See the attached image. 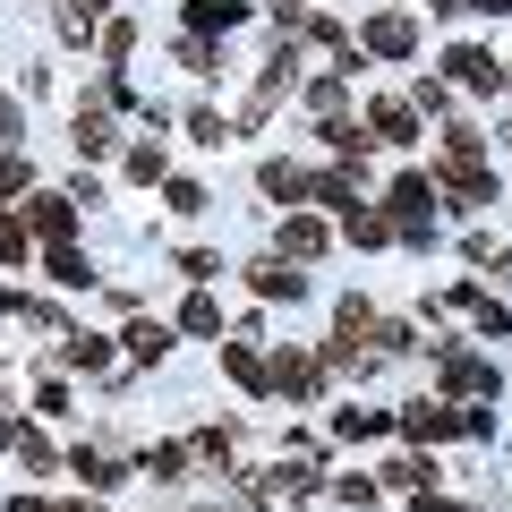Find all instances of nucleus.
<instances>
[{"instance_id":"f257e3e1","label":"nucleus","mask_w":512,"mask_h":512,"mask_svg":"<svg viewBox=\"0 0 512 512\" xmlns=\"http://www.w3.org/2000/svg\"><path fill=\"white\" fill-rule=\"evenodd\" d=\"M282 367H265V384H274V393H291V402H308L316 384H325V359H308V350H274Z\"/></svg>"},{"instance_id":"f03ea898","label":"nucleus","mask_w":512,"mask_h":512,"mask_svg":"<svg viewBox=\"0 0 512 512\" xmlns=\"http://www.w3.org/2000/svg\"><path fill=\"white\" fill-rule=\"evenodd\" d=\"M402 436H410V444H444V436H461V419H453L444 402H410V410H402Z\"/></svg>"},{"instance_id":"7ed1b4c3","label":"nucleus","mask_w":512,"mask_h":512,"mask_svg":"<svg viewBox=\"0 0 512 512\" xmlns=\"http://www.w3.org/2000/svg\"><path fill=\"white\" fill-rule=\"evenodd\" d=\"M248 291L256 299H299L308 282H299V265H248Z\"/></svg>"},{"instance_id":"20e7f679","label":"nucleus","mask_w":512,"mask_h":512,"mask_svg":"<svg viewBox=\"0 0 512 512\" xmlns=\"http://www.w3.org/2000/svg\"><path fill=\"white\" fill-rule=\"evenodd\" d=\"M410 43H419V26H410V18H376V26H367V52H384V60H402Z\"/></svg>"},{"instance_id":"39448f33","label":"nucleus","mask_w":512,"mask_h":512,"mask_svg":"<svg viewBox=\"0 0 512 512\" xmlns=\"http://www.w3.org/2000/svg\"><path fill=\"white\" fill-rule=\"evenodd\" d=\"M60 35H69V43L103 35V0H60Z\"/></svg>"},{"instance_id":"423d86ee","label":"nucleus","mask_w":512,"mask_h":512,"mask_svg":"<svg viewBox=\"0 0 512 512\" xmlns=\"http://www.w3.org/2000/svg\"><path fill=\"white\" fill-rule=\"evenodd\" d=\"M444 77H461V86L495 94V60H487V52H453V60H444Z\"/></svg>"},{"instance_id":"0eeeda50","label":"nucleus","mask_w":512,"mask_h":512,"mask_svg":"<svg viewBox=\"0 0 512 512\" xmlns=\"http://www.w3.org/2000/svg\"><path fill=\"white\" fill-rule=\"evenodd\" d=\"M26 222H35L43 239H69V231H77V214H69V197H35V214H26Z\"/></svg>"},{"instance_id":"6e6552de","label":"nucleus","mask_w":512,"mask_h":512,"mask_svg":"<svg viewBox=\"0 0 512 512\" xmlns=\"http://www.w3.org/2000/svg\"><path fill=\"white\" fill-rule=\"evenodd\" d=\"M316 248H325V222H308V214L282 222V256H316Z\"/></svg>"},{"instance_id":"1a4fd4ad","label":"nucleus","mask_w":512,"mask_h":512,"mask_svg":"<svg viewBox=\"0 0 512 512\" xmlns=\"http://www.w3.org/2000/svg\"><path fill=\"white\" fill-rule=\"evenodd\" d=\"M163 350H171V325H137V333H128V359H163Z\"/></svg>"},{"instance_id":"9d476101","label":"nucleus","mask_w":512,"mask_h":512,"mask_svg":"<svg viewBox=\"0 0 512 512\" xmlns=\"http://www.w3.org/2000/svg\"><path fill=\"white\" fill-rule=\"evenodd\" d=\"M342 231L359 239V248H384V239H393V231H384V214H359V205H350V214H342Z\"/></svg>"},{"instance_id":"9b49d317","label":"nucleus","mask_w":512,"mask_h":512,"mask_svg":"<svg viewBox=\"0 0 512 512\" xmlns=\"http://www.w3.org/2000/svg\"><path fill=\"white\" fill-rule=\"evenodd\" d=\"M60 359H69V367H86V376H94V367H111V342H94V333H77V342L60 350Z\"/></svg>"},{"instance_id":"f8f14e48","label":"nucleus","mask_w":512,"mask_h":512,"mask_svg":"<svg viewBox=\"0 0 512 512\" xmlns=\"http://www.w3.org/2000/svg\"><path fill=\"white\" fill-rule=\"evenodd\" d=\"M376 128H384V137H419V111H410V103H376Z\"/></svg>"},{"instance_id":"ddd939ff","label":"nucleus","mask_w":512,"mask_h":512,"mask_svg":"<svg viewBox=\"0 0 512 512\" xmlns=\"http://www.w3.org/2000/svg\"><path fill=\"white\" fill-rule=\"evenodd\" d=\"M333 427H342L350 444H367V436H384V427H393V419H376V410H342V419H333Z\"/></svg>"},{"instance_id":"4468645a","label":"nucleus","mask_w":512,"mask_h":512,"mask_svg":"<svg viewBox=\"0 0 512 512\" xmlns=\"http://www.w3.org/2000/svg\"><path fill=\"white\" fill-rule=\"evenodd\" d=\"M444 384H453V393H461V384H487V367H478L470 350H453V359H444Z\"/></svg>"},{"instance_id":"2eb2a0df","label":"nucleus","mask_w":512,"mask_h":512,"mask_svg":"<svg viewBox=\"0 0 512 512\" xmlns=\"http://www.w3.org/2000/svg\"><path fill=\"white\" fill-rule=\"evenodd\" d=\"M180 325H188V333H214V325H222V308H214V299L197 291V299H188V308H180Z\"/></svg>"},{"instance_id":"dca6fc26","label":"nucleus","mask_w":512,"mask_h":512,"mask_svg":"<svg viewBox=\"0 0 512 512\" xmlns=\"http://www.w3.org/2000/svg\"><path fill=\"white\" fill-rule=\"evenodd\" d=\"M128 180H163V146H128Z\"/></svg>"},{"instance_id":"f3484780","label":"nucleus","mask_w":512,"mask_h":512,"mask_svg":"<svg viewBox=\"0 0 512 512\" xmlns=\"http://www.w3.org/2000/svg\"><path fill=\"white\" fill-rule=\"evenodd\" d=\"M18 256H26V231H18L9 214H0V265H18Z\"/></svg>"},{"instance_id":"a211bd4d","label":"nucleus","mask_w":512,"mask_h":512,"mask_svg":"<svg viewBox=\"0 0 512 512\" xmlns=\"http://www.w3.org/2000/svg\"><path fill=\"white\" fill-rule=\"evenodd\" d=\"M419 512H461V504H436V495H419Z\"/></svg>"},{"instance_id":"6ab92c4d","label":"nucleus","mask_w":512,"mask_h":512,"mask_svg":"<svg viewBox=\"0 0 512 512\" xmlns=\"http://www.w3.org/2000/svg\"><path fill=\"white\" fill-rule=\"evenodd\" d=\"M9 308H18V291H9V282H0V316H9Z\"/></svg>"},{"instance_id":"aec40b11","label":"nucleus","mask_w":512,"mask_h":512,"mask_svg":"<svg viewBox=\"0 0 512 512\" xmlns=\"http://www.w3.org/2000/svg\"><path fill=\"white\" fill-rule=\"evenodd\" d=\"M52 512H94V504H52Z\"/></svg>"}]
</instances>
